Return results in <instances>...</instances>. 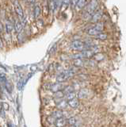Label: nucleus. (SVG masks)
<instances>
[{"instance_id":"obj_14","label":"nucleus","mask_w":126,"mask_h":127,"mask_svg":"<svg viewBox=\"0 0 126 127\" xmlns=\"http://www.w3.org/2000/svg\"><path fill=\"white\" fill-rule=\"evenodd\" d=\"M84 61L82 58L74 59V65L76 67H82L84 64Z\"/></svg>"},{"instance_id":"obj_18","label":"nucleus","mask_w":126,"mask_h":127,"mask_svg":"<svg viewBox=\"0 0 126 127\" xmlns=\"http://www.w3.org/2000/svg\"><path fill=\"white\" fill-rule=\"evenodd\" d=\"M13 30H14L13 24L11 22H8L6 24V32L10 33H11V32L13 31Z\"/></svg>"},{"instance_id":"obj_35","label":"nucleus","mask_w":126,"mask_h":127,"mask_svg":"<svg viewBox=\"0 0 126 127\" xmlns=\"http://www.w3.org/2000/svg\"><path fill=\"white\" fill-rule=\"evenodd\" d=\"M25 127H26V126H25Z\"/></svg>"},{"instance_id":"obj_34","label":"nucleus","mask_w":126,"mask_h":127,"mask_svg":"<svg viewBox=\"0 0 126 127\" xmlns=\"http://www.w3.org/2000/svg\"><path fill=\"white\" fill-rule=\"evenodd\" d=\"M23 1H27V0H23Z\"/></svg>"},{"instance_id":"obj_12","label":"nucleus","mask_w":126,"mask_h":127,"mask_svg":"<svg viewBox=\"0 0 126 127\" xmlns=\"http://www.w3.org/2000/svg\"><path fill=\"white\" fill-rule=\"evenodd\" d=\"M14 29H15V31H16L18 33H20L22 31L23 26H22V24L21 21H19V20H17V21L15 22Z\"/></svg>"},{"instance_id":"obj_24","label":"nucleus","mask_w":126,"mask_h":127,"mask_svg":"<svg viewBox=\"0 0 126 127\" xmlns=\"http://www.w3.org/2000/svg\"><path fill=\"white\" fill-rule=\"evenodd\" d=\"M74 87H67L64 88V94H68V93H70V92H72V91H74Z\"/></svg>"},{"instance_id":"obj_5","label":"nucleus","mask_w":126,"mask_h":127,"mask_svg":"<svg viewBox=\"0 0 126 127\" xmlns=\"http://www.w3.org/2000/svg\"><path fill=\"white\" fill-rule=\"evenodd\" d=\"M14 10L15 12H16L17 15L20 18H24V13H23V10L20 5V2H19L18 0H15L14 2Z\"/></svg>"},{"instance_id":"obj_23","label":"nucleus","mask_w":126,"mask_h":127,"mask_svg":"<svg viewBox=\"0 0 126 127\" xmlns=\"http://www.w3.org/2000/svg\"><path fill=\"white\" fill-rule=\"evenodd\" d=\"M75 97H76V93H75L74 91L66 94V98L68 99V100H70V99H72V98H73Z\"/></svg>"},{"instance_id":"obj_4","label":"nucleus","mask_w":126,"mask_h":127,"mask_svg":"<svg viewBox=\"0 0 126 127\" xmlns=\"http://www.w3.org/2000/svg\"><path fill=\"white\" fill-rule=\"evenodd\" d=\"M98 6V0H91L88 5L87 4L86 5L85 11L86 12V14H88L90 15L92 14L96 10Z\"/></svg>"},{"instance_id":"obj_13","label":"nucleus","mask_w":126,"mask_h":127,"mask_svg":"<svg viewBox=\"0 0 126 127\" xmlns=\"http://www.w3.org/2000/svg\"><path fill=\"white\" fill-rule=\"evenodd\" d=\"M86 4H87V0H77L76 5L78 9H82L86 6Z\"/></svg>"},{"instance_id":"obj_29","label":"nucleus","mask_w":126,"mask_h":127,"mask_svg":"<svg viewBox=\"0 0 126 127\" xmlns=\"http://www.w3.org/2000/svg\"><path fill=\"white\" fill-rule=\"evenodd\" d=\"M7 126H8V127H14V126L11 124V123H10V122L7 123Z\"/></svg>"},{"instance_id":"obj_21","label":"nucleus","mask_w":126,"mask_h":127,"mask_svg":"<svg viewBox=\"0 0 126 127\" xmlns=\"http://www.w3.org/2000/svg\"><path fill=\"white\" fill-rule=\"evenodd\" d=\"M76 122H77V121H76V118H74V117L70 118L68 119V120H67V123H68V124H69V125H71V126L76 125Z\"/></svg>"},{"instance_id":"obj_33","label":"nucleus","mask_w":126,"mask_h":127,"mask_svg":"<svg viewBox=\"0 0 126 127\" xmlns=\"http://www.w3.org/2000/svg\"><path fill=\"white\" fill-rule=\"evenodd\" d=\"M2 42H0V49L2 48Z\"/></svg>"},{"instance_id":"obj_8","label":"nucleus","mask_w":126,"mask_h":127,"mask_svg":"<svg viewBox=\"0 0 126 127\" xmlns=\"http://www.w3.org/2000/svg\"><path fill=\"white\" fill-rule=\"evenodd\" d=\"M102 18V12L101 10H98L96 13H94V14L91 17V22H98L99 20H101V18Z\"/></svg>"},{"instance_id":"obj_1","label":"nucleus","mask_w":126,"mask_h":127,"mask_svg":"<svg viewBox=\"0 0 126 127\" xmlns=\"http://www.w3.org/2000/svg\"><path fill=\"white\" fill-rule=\"evenodd\" d=\"M72 48L76 51H84V50H94L95 49V45H92V44H89V43H86L82 41H74L72 43Z\"/></svg>"},{"instance_id":"obj_28","label":"nucleus","mask_w":126,"mask_h":127,"mask_svg":"<svg viewBox=\"0 0 126 127\" xmlns=\"http://www.w3.org/2000/svg\"><path fill=\"white\" fill-rule=\"evenodd\" d=\"M76 2H77V0H71V2L70 3H72V5H76Z\"/></svg>"},{"instance_id":"obj_30","label":"nucleus","mask_w":126,"mask_h":127,"mask_svg":"<svg viewBox=\"0 0 126 127\" xmlns=\"http://www.w3.org/2000/svg\"><path fill=\"white\" fill-rule=\"evenodd\" d=\"M2 24H0V33H2Z\"/></svg>"},{"instance_id":"obj_17","label":"nucleus","mask_w":126,"mask_h":127,"mask_svg":"<svg viewBox=\"0 0 126 127\" xmlns=\"http://www.w3.org/2000/svg\"><path fill=\"white\" fill-rule=\"evenodd\" d=\"M41 13V7L39 6H36L34 7V10H33V14H34V18H37L39 16H40Z\"/></svg>"},{"instance_id":"obj_11","label":"nucleus","mask_w":126,"mask_h":127,"mask_svg":"<svg viewBox=\"0 0 126 127\" xmlns=\"http://www.w3.org/2000/svg\"><path fill=\"white\" fill-rule=\"evenodd\" d=\"M68 105L70 106L72 108H77V107L78 106V105H79V101H78V98H76V97H75L72 99H70V100H68Z\"/></svg>"},{"instance_id":"obj_31","label":"nucleus","mask_w":126,"mask_h":127,"mask_svg":"<svg viewBox=\"0 0 126 127\" xmlns=\"http://www.w3.org/2000/svg\"><path fill=\"white\" fill-rule=\"evenodd\" d=\"M34 2H35V0H29L30 3H34Z\"/></svg>"},{"instance_id":"obj_27","label":"nucleus","mask_w":126,"mask_h":127,"mask_svg":"<svg viewBox=\"0 0 126 127\" xmlns=\"http://www.w3.org/2000/svg\"><path fill=\"white\" fill-rule=\"evenodd\" d=\"M71 2V0H63V5H65L68 6Z\"/></svg>"},{"instance_id":"obj_15","label":"nucleus","mask_w":126,"mask_h":127,"mask_svg":"<svg viewBox=\"0 0 126 127\" xmlns=\"http://www.w3.org/2000/svg\"><path fill=\"white\" fill-rule=\"evenodd\" d=\"M63 115H64V114H63L62 110H57L56 111H54V112H52V114H51V116H52L55 119H56V118H62Z\"/></svg>"},{"instance_id":"obj_2","label":"nucleus","mask_w":126,"mask_h":127,"mask_svg":"<svg viewBox=\"0 0 126 127\" xmlns=\"http://www.w3.org/2000/svg\"><path fill=\"white\" fill-rule=\"evenodd\" d=\"M74 75H75V71L72 69L64 71H62L60 74H59L57 75L56 81L60 83H64L68 80V79H69L71 77L74 76Z\"/></svg>"},{"instance_id":"obj_16","label":"nucleus","mask_w":126,"mask_h":127,"mask_svg":"<svg viewBox=\"0 0 126 127\" xmlns=\"http://www.w3.org/2000/svg\"><path fill=\"white\" fill-rule=\"evenodd\" d=\"M64 92L63 91H58L56 92H54V98L55 99H60L64 97Z\"/></svg>"},{"instance_id":"obj_20","label":"nucleus","mask_w":126,"mask_h":127,"mask_svg":"<svg viewBox=\"0 0 126 127\" xmlns=\"http://www.w3.org/2000/svg\"><path fill=\"white\" fill-rule=\"evenodd\" d=\"M5 86H6V91H8L9 93H11L12 92V84L10 83V82H8L6 80V82L5 83Z\"/></svg>"},{"instance_id":"obj_32","label":"nucleus","mask_w":126,"mask_h":127,"mask_svg":"<svg viewBox=\"0 0 126 127\" xmlns=\"http://www.w3.org/2000/svg\"><path fill=\"white\" fill-rule=\"evenodd\" d=\"M70 127H78V126L76 125H72V126H71Z\"/></svg>"},{"instance_id":"obj_6","label":"nucleus","mask_w":126,"mask_h":127,"mask_svg":"<svg viewBox=\"0 0 126 127\" xmlns=\"http://www.w3.org/2000/svg\"><path fill=\"white\" fill-rule=\"evenodd\" d=\"M65 88V86L62 83H60V82H57L56 83H53L49 87V90L52 91V92H56L58 91H62L63 89Z\"/></svg>"},{"instance_id":"obj_10","label":"nucleus","mask_w":126,"mask_h":127,"mask_svg":"<svg viewBox=\"0 0 126 127\" xmlns=\"http://www.w3.org/2000/svg\"><path fill=\"white\" fill-rule=\"evenodd\" d=\"M56 106L60 110L65 109L67 107V106H68V102H67L65 100H64L63 98L56 99Z\"/></svg>"},{"instance_id":"obj_19","label":"nucleus","mask_w":126,"mask_h":127,"mask_svg":"<svg viewBox=\"0 0 126 127\" xmlns=\"http://www.w3.org/2000/svg\"><path fill=\"white\" fill-rule=\"evenodd\" d=\"M95 37L98 40H101V41H104V40H106L107 39V35L105 33H98L95 36Z\"/></svg>"},{"instance_id":"obj_9","label":"nucleus","mask_w":126,"mask_h":127,"mask_svg":"<svg viewBox=\"0 0 126 127\" xmlns=\"http://www.w3.org/2000/svg\"><path fill=\"white\" fill-rule=\"evenodd\" d=\"M89 96V90L86 88L81 89L78 93V98H86Z\"/></svg>"},{"instance_id":"obj_22","label":"nucleus","mask_w":126,"mask_h":127,"mask_svg":"<svg viewBox=\"0 0 126 127\" xmlns=\"http://www.w3.org/2000/svg\"><path fill=\"white\" fill-rule=\"evenodd\" d=\"M6 80L7 79H6V75L0 71V82H1L2 83H5L6 82Z\"/></svg>"},{"instance_id":"obj_7","label":"nucleus","mask_w":126,"mask_h":127,"mask_svg":"<svg viewBox=\"0 0 126 127\" xmlns=\"http://www.w3.org/2000/svg\"><path fill=\"white\" fill-rule=\"evenodd\" d=\"M54 124L56 127H64L68 123H67V119L62 117L60 118H56L54 122Z\"/></svg>"},{"instance_id":"obj_25","label":"nucleus","mask_w":126,"mask_h":127,"mask_svg":"<svg viewBox=\"0 0 126 127\" xmlns=\"http://www.w3.org/2000/svg\"><path fill=\"white\" fill-rule=\"evenodd\" d=\"M2 107L4 110H9V105L6 102H2Z\"/></svg>"},{"instance_id":"obj_3","label":"nucleus","mask_w":126,"mask_h":127,"mask_svg":"<svg viewBox=\"0 0 126 127\" xmlns=\"http://www.w3.org/2000/svg\"><path fill=\"white\" fill-rule=\"evenodd\" d=\"M104 30V23L103 22H97L95 26L88 30L87 33L89 35L96 36L97 34L101 33Z\"/></svg>"},{"instance_id":"obj_26","label":"nucleus","mask_w":126,"mask_h":127,"mask_svg":"<svg viewBox=\"0 0 126 127\" xmlns=\"http://www.w3.org/2000/svg\"><path fill=\"white\" fill-rule=\"evenodd\" d=\"M56 44H55V45H53V47L52 48V49H51L49 53L50 54H52L53 53H55V52H56Z\"/></svg>"}]
</instances>
